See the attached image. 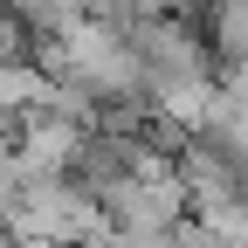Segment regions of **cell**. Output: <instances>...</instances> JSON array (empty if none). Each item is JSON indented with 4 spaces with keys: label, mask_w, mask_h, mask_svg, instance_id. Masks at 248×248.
<instances>
[{
    "label": "cell",
    "mask_w": 248,
    "mask_h": 248,
    "mask_svg": "<svg viewBox=\"0 0 248 248\" xmlns=\"http://www.w3.org/2000/svg\"><path fill=\"white\" fill-rule=\"evenodd\" d=\"M21 248H83V241H55V234H21Z\"/></svg>",
    "instance_id": "cell-1"
}]
</instances>
